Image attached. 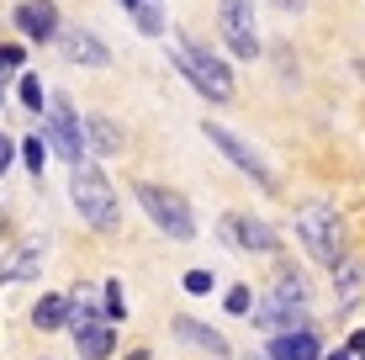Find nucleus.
Listing matches in <instances>:
<instances>
[{"label":"nucleus","instance_id":"dca6fc26","mask_svg":"<svg viewBox=\"0 0 365 360\" xmlns=\"http://www.w3.org/2000/svg\"><path fill=\"white\" fill-rule=\"evenodd\" d=\"M32 329H43V334H58V329H69V292H43L32 302Z\"/></svg>","mask_w":365,"mask_h":360},{"label":"nucleus","instance_id":"bb28decb","mask_svg":"<svg viewBox=\"0 0 365 360\" xmlns=\"http://www.w3.org/2000/svg\"><path fill=\"white\" fill-rule=\"evenodd\" d=\"M344 350H349V355H365V329L349 334V339H344Z\"/></svg>","mask_w":365,"mask_h":360},{"label":"nucleus","instance_id":"a878e982","mask_svg":"<svg viewBox=\"0 0 365 360\" xmlns=\"http://www.w3.org/2000/svg\"><path fill=\"white\" fill-rule=\"evenodd\" d=\"M16 154H21V148H16V138H11V133H0V175H6V170L16 165Z\"/></svg>","mask_w":365,"mask_h":360},{"label":"nucleus","instance_id":"b1692460","mask_svg":"<svg viewBox=\"0 0 365 360\" xmlns=\"http://www.w3.org/2000/svg\"><path fill=\"white\" fill-rule=\"evenodd\" d=\"M180 287L191 292V297H212V287H217V281H212V270H185Z\"/></svg>","mask_w":365,"mask_h":360},{"label":"nucleus","instance_id":"72a5a7b5","mask_svg":"<svg viewBox=\"0 0 365 360\" xmlns=\"http://www.w3.org/2000/svg\"><path fill=\"white\" fill-rule=\"evenodd\" d=\"M355 360H365V355H355Z\"/></svg>","mask_w":365,"mask_h":360},{"label":"nucleus","instance_id":"423d86ee","mask_svg":"<svg viewBox=\"0 0 365 360\" xmlns=\"http://www.w3.org/2000/svg\"><path fill=\"white\" fill-rule=\"evenodd\" d=\"M43 138L69 170L85 159V128H80V111H74V101L64 91H48V128H43Z\"/></svg>","mask_w":365,"mask_h":360},{"label":"nucleus","instance_id":"6ab92c4d","mask_svg":"<svg viewBox=\"0 0 365 360\" xmlns=\"http://www.w3.org/2000/svg\"><path fill=\"white\" fill-rule=\"evenodd\" d=\"M133 21H138V32H143V37H165V0H138Z\"/></svg>","mask_w":365,"mask_h":360},{"label":"nucleus","instance_id":"ddd939ff","mask_svg":"<svg viewBox=\"0 0 365 360\" xmlns=\"http://www.w3.org/2000/svg\"><path fill=\"white\" fill-rule=\"evenodd\" d=\"M265 355L270 360H323L329 350L318 344V329H286V334H270Z\"/></svg>","mask_w":365,"mask_h":360},{"label":"nucleus","instance_id":"cd10ccee","mask_svg":"<svg viewBox=\"0 0 365 360\" xmlns=\"http://www.w3.org/2000/svg\"><path fill=\"white\" fill-rule=\"evenodd\" d=\"M275 11H302V0H270Z\"/></svg>","mask_w":365,"mask_h":360},{"label":"nucleus","instance_id":"7c9ffc66","mask_svg":"<svg viewBox=\"0 0 365 360\" xmlns=\"http://www.w3.org/2000/svg\"><path fill=\"white\" fill-rule=\"evenodd\" d=\"M355 69H360V80H365V58H360V64H355Z\"/></svg>","mask_w":365,"mask_h":360},{"label":"nucleus","instance_id":"1a4fd4ad","mask_svg":"<svg viewBox=\"0 0 365 360\" xmlns=\"http://www.w3.org/2000/svg\"><path fill=\"white\" fill-rule=\"evenodd\" d=\"M58 43H64V58H69V64H85V69H106V64H111L106 37L91 32V27H64V32H58Z\"/></svg>","mask_w":365,"mask_h":360},{"label":"nucleus","instance_id":"9d476101","mask_svg":"<svg viewBox=\"0 0 365 360\" xmlns=\"http://www.w3.org/2000/svg\"><path fill=\"white\" fill-rule=\"evenodd\" d=\"M170 334H175L180 344H191V350L212 355V360H228V355H233V344L222 339V334L212 329V324H201V318H191V313H180V318H175V324H170Z\"/></svg>","mask_w":365,"mask_h":360},{"label":"nucleus","instance_id":"393cba45","mask_svg":"<svg viewBox=\"0 0 365 360\" xmlns=\"http://www.w3.org/2000/svg\"><path fill=\"white\" fill-rule=\"evenodd\" d=\"M21 58H27V48H16V43H0V74H6V69H21Z\"/></svg>","mask_w":365,"mask_h":360},{"label":"nucleus","instance_id":"2eb2a0df","mask_svg":"<svg viewBox=\"0 0 365 360\" xmlns=\"http://www.w3.org/2000/svg\"><path fill=\"white\" fill-rule=\"evenodd\" d=\"M43 259H48V239H27L16 254H11V265H0V287H16V281L43 276Z\"/></svg>","mask_w":365,"mask_h":360},{"label":"nucleus","instance_id":"9b49d317","mask_svg":"<svg viewBox=\"0 0 365 360\" xmlns=\"http://www.w3.org/2000/svg\"><path fill=\"white\" fill-rule=\"evenodd\" d=\"M80 128H85V148H91L96 159H117V154H128V133H122L111 117H101V111H85Z\"/></svg>","mask_w":365,"mask_h":360},{"label":"nucleus","instance_id":"4be33fe9","mask_svg":"<svg viewBox=\"0 0 365 360\" xmlns=\"http://www.w3.org/2000/svg\"><path fill=\"white\" fill-rule=\"evenodd\" d=\"M222 307H228L233 318H249V313H255V287H244V281H238V287H228Z\"/></svg>","mask_w":365,"mask_h":360},{"label":"nucleus","instance_id":"f03ea898","mask_svg":"<svg viewBox=\"0 0 365 360\" xmlns=\"http://www.w3.org/2000/svg\"><path fill=\"white\" fill-rule=\"evenodd\" d=\"M297 239L307 259H318V265L339 270L349 259V244H344V217H339V207L329 202H302L297 207Z\"/></svg>","mask_w":365,"mask_h":360},{"label":"nucleus","instance_id":"473e14b6","mask_svg":"<svg viewBox=\"0 0 365 360\" xmlns=\"http://www.w3.org/2000/svg\"><path fill=\"white\" fill-rule=\"evenodd\" d=\"M0 101H6V85H0Z\"/></svg>","mask_w":365,"mask_h":360},{"label":"nucleus","instance_id":"39448f33","mask_svg":"<svg viewBox=\"0 0 365 360\" xmlns=\"http://www.w3.org/2000/svg\"><path fill=\"white\" fill-rule=\"evenodd\" d=\"M201 133H207V143H212V148H222V159H228L238 175H244V180H255L265 196L281 191V180H275L270 159L259 154V148L249 143V138H238V133H233V128H222V122H201Z\"/></svg>","mask_w":365,"mask_h":360},{"label":"nucleus","instance_id":"412c9836","mask_svg":"<svg viewBox=\"0 0 365 360\" xmlns=\"http://www.w3.org/2000/svg\"><path fill=\"white\" fill-rule=\"evenodd\" d=\"M48 154H53V148H48V138H43V133H27V138H21V165H27L37 180H43V165H48Z\"/></svg>","mask_w":365,"mask_h":360},{"label":"nucleus","instance_id":"c756f323","mask_svg":"<svg viewBox=\"0 0 365 360\" xmlns=\"http://www.w3.org/2000/svg\"><path fill=\"white\" fill-rule=\"evenodd\" d=\"M244 360H270V355H265V350H259V355H255V350H249V355H244Z\"/></svg>","mask_w":365,"mask_h":360},{"label":"nucleus","instance_id":"2f4dec72","mask_svg":"<svg viewBox=\"0 0 365 360\" xmlns=\"http://www.w3.org/2000/svg\"><path fill=\"white\" fill-rule=\"evenodd\" d=\"M122 6H128V11H133V6H138V0H122Z\"/></svg>","mask_w":365,"mask_h":360},{"label":"nucleus","instance_id":"c85d7f7f","mask_svg":"<svg viewBox=\"0 0 365 360\" xmlns=\"http://www.w3.org/2000/svg\"><path fill=\"white\" fill-rule=\"evenodd\" d=\"M323 360H355V355H349V350H344V344H339V350H329V355H323Z\"/></svg>","mask_w":365,"mask_h":360},{"label":"nucleus","instance_id":"a211bd4d","mask_svg":"<svg viewBox=\"0 0 365 360\" xmlns=\"http://www.w3.org/2000/svg\"><path fill=\"white\" fill-rule=\"evenodd\" d=\"M360 265H355V259H344V265H339L334 270V297H339V313H349V307H355L360 302Z\"/></svg>","mask_w":365,"mask_h":360},{"label":"nucleus","instance_id":"aec40b11","mask_svg":"<svg viewBox=\"0 0 365 360\" xmlns=\"http://www.w3.org/2000/svg\"><path fill=\"white\" fill-rule=\"evenodd\" d=\"M101 313H106V324H122L128 318V297H122V281H101Z\"/></svg>","mask_w":365,"mask_h":360},{"label":"nucleus","instance_id":"f257e3e1","mask_svg":"<svg viewBox=\"0 0 365 360\" xmlns=\"http://www.w3.org/2000/svg\"><path fill=\"white\" fill-rule=\"evenodd\" d=\"M69 202L96 233L122 228V196H117V185L106 180V170H101L96 159H80V165L69 170Z\"/></svg>","mask_w":365,"mask_h":360},{"label":"nucleus","instance_id":"20e7f679","mask_svg":"<svg viewBox=\"0 0 365 360\" xmlns=\"http://www.w3.org/2000/svg\"><path fill=\"white\" fill-rule=\"evenodd\" d=\"M175 64H180V74L196 85L207 101H217V106H228L233 96H238V85H233V69H228V58H217L212 48H201L196 37H175Z\"/></svg>","mask_w":365,"mask_h":360},{"label":"nucleus","instance_id":"0eeeda50","mask_svg":"<svg viewBox=\"0 0 365 360\" xmlns=\"http://www.w3.org/2000/svg\"><path fill=\"white\" fill-rule=\"evenodd\" d=\"M217 32H222V43H228L233 58H255L259 53L255 0H217Z\"/></svg>","mask_w":365,"mask_h":360},{"label":"nucleus","instance_id":"5701e85b","mask_svg":"<svg viewBox=\"0 0 365 360\" xmlns=\"http://www.w3.org/2000/svg\"><path fill=\"white\" fill-rule=\"evenodd\" d=\"M21 106L27 111H48V91H43V80H37V74H21Z\"/></svg>","mask_w":365,"mask_h":360},{"label":"nucleus","instance_id":"f3484780","mask_svg":"<svg viewBox=\"0 0 365 360\" xmlns=\"http://www.w3.org/2000/svg\"><path fill=\"white\" fill-rule=\"evenodd\" d=\"M281 302H292V307H307L312 313V287H307V276L302 270H292V265H281V276H275V287H270Z\"/></svg>","mask_w":365,"mask_h":360},{"label":"nucleus","instance_id":"f8f14e48","mask_svg":"<svg viewBox=\"0 0 365 360\" xmlns=\"http://www.w3.org/2000/svg\"><path fill=\"white\" fill-rule=\"evenodd\" d=\"M16 27L27 32L32 43H53V37L64 32V21H58L53 0H21V6H16Z\"/></svg>","mask_w":365,"mask_h":360},{"label":"nucleus","instance_id":"4468645a","mask_svg":"<svg viewBox=\"0 0 365 360\" xmlns=\"http://www.w3.org/2000/svg\"><path fill=\"white\" fill-rule=\"evenodd\" d=\"M74 350H80V360H111L117 355V329L106 324V318H96V324H74Z\"/></svg>","mask_w":365,"mask_h":360},{"label":"nucleus","instance_id":"6e6552de","mask_svg":"<svg viewBox=\"0 0 365 360\" xmlns=\"http://www.w3.org/2000/svg\"><path fill=\"white\" fill-rule=\"evenodd\" d=\"M222 239L244 254H281V233L270 228L265 217H249V212H228L222 217Z\"/></svg>","mask_w":365,"mask_h":360},{"label":"nucleus","instance_id":"7ed1b4c3","mask_svg":"<svg viewBox=\"0 0 365 360\" xmlns=\"http://www.w3.org/2000/svg\"><path fill=\"white\" fill-rule=\"evenodd\" d=\"M133 196H138V207H143V217L154 222L165 239H175V244H191L196 239V212H191V202H185L175 185L133 180Z\"/></svg>","mask_w":365,"mask_h":360}]
</instances>
